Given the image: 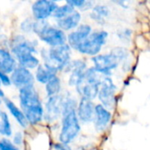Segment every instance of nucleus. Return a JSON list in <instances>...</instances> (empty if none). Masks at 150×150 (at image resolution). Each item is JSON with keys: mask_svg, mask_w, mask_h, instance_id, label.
Here are the masks:
<instances>
[{"mask_svg": "<svg viewBox=\"0 0 150 150\" xmlns=\"http://www.w3.org/2000/svg\"><path fill=\"white\" fill-rule=\"evenodd\" d=\"M78 102L70 95L64 96L62 112V128L59 141L63 144L71 143L81 131L80 120L76 114Z\"/></svg>", "mask_w": 150, "mask_h": 150, "instance_id": "1", "label": "nucleus"}, {"mask_svg": "<svg viewBox=\"0 0 150 150\" xmlns=\"http://www.w3.org/2000/svg\"><path fill=\"white\" fill-rule=\"evenodd\" d=\"M19 103L28 123L34 125L44 118V107L34 86L19 90Z\"/></svg>", "mask_w": 150, "mask_h": 150, "instance_id": "2", "label": "nucleus"}, {"mask_svg": "<svg viewBox=\"0 0 150 150\" xmlns=\"http://www.w3.org/2000/svg\"><path fill=\"white\" fill-rule=\"evenodd\" d=\"M71 50L68 43L59 47L43 49L41 51V56L44 61V65L56 73L64 70L72 61Z\"/></svg>", "mask_w": 150, "mask_h": 150, "instance_id": "3", "label": "nucleus"}, {"mask_svg": "<svg viewBox=\"0 0 150 150\" xmlns=\"http://www.w3.org/2000/svg\"><path fill=\"white\" fill-rule=\"evenodd\" d=\"M108 37V32L104 29L94 31L76 47V51L84 55L96 56L100 54L103 47L106 44Z\"/></svg>", "mask_w": 150, "mask_h": 150, "instance_id": "4", "label": "nucleus"}, {"mask_svg": "<svg viewBox=\"0 0 150 150\" xmlns=\"http://www.w3.org/2000/svg\"><path fill=\"white\" fill-rule=\"evenodd\" d=\"M116 92L117 86L115 85L112 77L105 76L100 84L98 95L100 104L108 110L113 109L116 105Z\"/></svg>", "mask_w": 150, "mask_h": 150, "instance_id": "5", "label": "nucleus"}, {"mask_svg": "<svg viewBox=\"0 0 150 150\" xmlns=\"http://www.w3.org/2000/svg\"><path fill=\"white\" fill-rule=\"evenodd\" d=\"M38 37L50 47H59L67 44V35L64 31L57 26L48 25L38 34Z\"/></svg>", "mask_w": 150, "mask_h": 150, "instance_id": "6", "label": "nucleus"}, {"mask_svg": "<svg viewBox=\"0 0 150 150\" xmlns=\"http://www.w3.org/2000/svg\"><path fill=\"white\" fill-rule=\"evenodd\" d=\"M91 62L93 63V67L98 72L106 76H110L112 71L120 65V62L110 52L106 54H99L91 57Z\"/></svg>", "mask_w": 150, "mask_h": 150, "instance_id": "7", "label": "nucleus"}, {"mask_svg": "<svg viewBox=\"0 0 150 150\" xmlns=\"http://www.w3.org/2000/svg\"><path fill=\"white\" fill-rule=\"evenodd\" d=\"M11 52L15 59L18 62L28 55L34 54L36 53V45L22 35H18L13 40Z\"/></svg>", "mask_w": 150, "mask_h": 150, "instance_id": "8", "label": "nucleus"}, {"mask_svg": "<svg viewBox=\"0 0 150 150\" xmlns=\"http://www.w3.org/2000/svg\"><path fill=\"white\" fill-rule=\"evenodd\" d=\"M58 7L54 1L51 0H38L32 5V13L36 20H46L53 16L54 11Z\"/></svg>", "mask_w": 150, "mask_h": 150, "instance_id": "9", "label": "nucleus"}, {"mask_svg": "<svg viewBox=\"0 0 150 150\" xmlns=\"http://www.w3.org/2000/svg\"><path fill=\"white\" fill-rule=\"evenodd\" d=\"M87 69V64L83 60L76 59L71 61L70 63L64 69L66 72H69V85L76 87V85L83 80Z\"/></svg>", "mask_w": 150, "mask_h": 150, "instance_id": "10", "label": "nucleus"}, {"mask_svg": "<svg viewBox=\"0 0 150 150\" xmlns=\"http://www.w3.org/2000/svg\"><path fill=\"white\" fill-rule=\"evenodd\" d=\"M10 77L11 84L19 90L25 87L34 86V76L29 69L21 66H17Z\"/></svg>", "mask_w": 150, "mask_h": 150, "instance_id": "11", "label": "nucleus"}, {"mask_svg": "<svg viewBox=\"0 0 150 150\" xmlns=\"http://www.w3.org/2000/svg\"><path fill=\"white\" fill-rule=\"evenodd\" d=\"M63 99L64 96L60 94L47 98L44 109V118L47 121H54L62 116Z\"/></svg>", "mask_w": 150, "mask_h": 150, "instance_id": "12", "label": "nucleus"}, {"mask_svg": "<svg viewBox=\"0 0 150 150\" xmlns=\"http://www.w3.org/2000/svg\"><path fill=\"white\" fill-rule=\"evenodd\" d=\"M112 112L106 109L101 104H98L95 106V114L93 119V126L97 132L103 133L108 127L112 121Z\"/></svg>", "mask_w": 150, "mask_h": 150, "instance_id": "13", "label": "nucleus"}, {"mask_svg": "<svg viewBox=\"0 0 150 150\" xmlns=\"http://www.w3.org/2000/svg\"><path fill=\"white\" fill-rule=\"evenodd\" d=\"M92 32V26L91 25L86 23L80 24V25L76 29L70 32L67 35V43L71 47V49L76 50V47L84 40H86Z\"/></svg>", "mask_w": 150, "mask_h": 150, "instance_id": "14", "label": "nucleus"}, {"mask_svg": "<svg viewBox=\"0 0 150 150\" xmlns=\"http://www.w3.org/2000/svg\"><path fill=\"white\" fill-rule=\"evenodd\" d=\"M95 106L93 101L85 98H81L78 101L76 114L80 120L84 124L93 122L94 114H95Z\"/></svg>", "mask_w": 150, "mask_h": 150, "instance_id": "15", "label": "nucleus"}, {"mask_svg": "<svg viewBox=\"0 0 150 150\" xmlns=\"http://www.w3.org/2000/svg\"><path fill=\"white\" fill-rule=\"evenodd\" d=\"M82 19V14L79 11L75 10L72 13L68 15L67 17L56 20L57 27L62 29L64 32L74 31L80 25V22Z\"/></svg>", "mask_w": 150, "mask_h": 150, "instance_id": "16", "label": "nucleus"}, {"mask_svg": "<svg viewBox=\"0 0 150 150\" xmlns=\"http://www.w3.org/2000/svg\"><path fill=\"white\" fill-rule=\"evenodd\" d=\"M99 87L100 84L88 83L84 81L83 78V80L76 85V89L77 93L81 96V98H85L93 101L95 98H98Z\"/></svg>", "mask_w": 150, "mask_h": 150, "instance_id": "17", "label": "nucleus"}, {"mask_svg": "<svg viewBox=\"0 0 150 150\" xmlns=\"http://www.w3.org/2000/svg\"><path fill=\"white\" fill-rule=\"evenodd\" d=\"M15 57L6 49L0 48V71L11 74L17 68Z\"/></svg>", "mask_w": 150, "mask_h": 150, "instance_id": "18", "label": "nucleus"}, {"mask_svg": "<svg viewBox=\"0 0 150 150\" xmlns=\"http://www.w3.org/2000/svg\"><path fill=\"white\" fill-rule=\"evenodd\" d=\"M111 10L105 4H95V6L91 10L90 18L98 24L103 25L105 23L106 18L110 16Z\"/></svg>", "mask_w": 150, "mask_h": 150, "instance_id": "19", "label": "nucleus"}, {"mask_svg": "<svg viewBox=\"0 0 150 150\" xmlns=\"http://www.w3.org/2000/svg\"><path fill=\"white\" fill-rule=\"evenodd\" d=\"M3 101L6 106V108L9 110V112H11V114L14 117V119L16 120V121L22 127H27V120L24 114V112H22V110H20L11 100H10L7 98H4Z\"/></svg>", "mask_w": 150, "mask_h": 150, "instance_id": "20", "label": "nucleus"}, {"mask_svg": "<svg viewBox=\"0 0 150 150\" xmlns=\"http://www.w3.org/2000/svg\"><path fill=\"white\" fill-rule=\"evenodd\" d=\"M54 76H56V72H54V70L48 69L44 64L43 65H40L36 69L35 79L40 83H44V84L47 83L48 81L51 80Z\"/></svg>", "mask_w": 150, "mask_h": 150, "instance_id": "21", "label": "nucleus"}, {"mask_svg": "<svg viewBox=\"0 0 150 150\" xmlns=\"http://www.w3.org/2000/svg\"><path fill=\"white\" fill-rule=\"evenodd\" d=\"M61 90H62V82L57 76H54L51 80L48 81L47 83H46V93L48 98L59 95Z\"/></svg>", "mask_w": 150, "mask_h": 150, "instance_id": "22", "label": "nucleus"}, {"mask_svg": "<svg viewBox=\"0 0 150 150\" xmlns=\"http://www.w3.org/2000/svg\"><path fill=\"white\" fill-rule=\"evenodd\" d=\"M0 134L6 137H10L12 134V129L9 117L7 113L2 110H0Z\"/></svg>", "mask_w": 150, "mask_h": 150, "instance_id": "23", "label": "nucleus"}, {"mask_svg": "<svg viewBox=\"0 0 150 150\" xmlns=\"http://www.w3.org/2000/svg\"><path fill=\"white\" fill-rule=\"evenodd\" d=\"M76 9L73 6H71L70 4L66 3L65 4L58 5V7L55 9V11L53 13V17L56 20H58V19H61V18H63L67 17L68 15L72 13Z\"/></svg>", "mask_w": 150, "mask_h": 150, "instance_id": "24", "label": "nucleus"}, {"mask_svg": "<svg viewBox=\"0 0 150 150\" xmlns=\"http://www.w3.org/2000/svg\"><path fill=\"white\" fill-rule=\"evenodd\" d=\"M110 53L115 56V58L120 62H125L129 57V51L123 47H116L112 48Z\"/></svg>", "mask_w": 150, "mask_h": 150, "instance_id": "25", "label": "nucleus"}, {"mask_svg": "<svg viewBox=\"0 0 150 150\" xmlns=\"http://www.w3.org/2000/svg\"><path fill=\"white\" fill-rule=\"evenodd\" d=\"M132 34H133V31L130 28L120 29L117 33V36L122 41H128V40H130V38H131Z\"/></svg>", "mask_w": 150, "mask_h": 150, "instance_id": "26", "label": "nucleus"}, {"mask_svg": "<svg viewBox=\"0 0 150 150\" xmlns=\"http://www.w3.org/2000/svg\"><path fill=\"white\" fill-rule=\"evenodd\" d=\"M0 150H19L17 146H15L12 142L8 139L0 140Z\"/></svg>", "mask_w": 150, "mask_h": 150, "instance_id": "27", "label": "nucleus"}, {"mask_svg": "<svg viewBox=\"0 0 150 150\" xmlns=\"http://www.w3.org/2000/svg\"><path fill=\"white\" fill-rule=\"evenodd\" d=\"M33 24H34V21H32L30 18H27L22 21L20 25V28L23 32L28 33L30 32H33Z\"/></svg>", "mask_w": 150, "mask_h": 150, "instance_id": "28", "label": "nucleus"}, {"mask_svg": "<svg viewBox=\"0 0 150 150\" xmlns=\"http://www.w3.org/2000/svg\"><path fill=\"white\" fill-rule=\"evenodd\" d=\"M135 45L139 48H145L146 46L148 45V40L143 35L140 34L137 37H135Z\"/></svg>", "mask_w": 150, "mask_h": 150, "instance_id": "29", "label": "nucleus"}, {"mask_svg": "<svg viewBox=\"0 0 150 150\" xmlns=\"http://www.w3.org/2000/svg\"><path fill=\"white\" fill-rule=\"evenodd\" d=\"M0 83L4 86H10L11 84V77L8 76V74L0 71Z\"/></svg>", "mask_w": 150, "mask_h": 150, "instance_id": "30", "label": "nucleus"}, {"mask_svg": "<svg viewBox=\"0 0 150 150\" xmlns=\"http://www.w3.org/2000/svg\"><path fill=\"white\" fill-rule=\"evenodd\" d=\"M67 4H70L71 6H73L75 9L78 8V9H82V7L83 6V4H85V0H71V1H67Z\"/></svg>", "mask_w": 150, "mask_h": 150, "instance_id": "31", "label": "nucleus"}, {"mask_svg": "<svg viewBox=\"0 0 150 150\" xmlns=\"http://www.w3.org/2000/svg\"><path fill=\"white\" fill-rule=\"evenodd\" d=\"M23 142V135H22V133L20 132H18L16 133L14 135H13V139H12V143L15 145V146H18L22 143Z\"/></svg>", "mask_w": 150, "mask_h": 150, "instance_id": "32", "label": "nucleus"}, {"mask_svg": "<svg viewBox=\"0 0 150 150\" xmlns=\"http://www.w3.org/2000/svg\"><path fill=\"white\" fill-rule=\"evenodd\" d=\"M55 150H72L71 148L69 146V144H63V143H57L54 145Z\"/></svg>", "mask_w": 150, "mask_h": 150, "instance_id": "33", "label": "nucleus"}, {"mask_svg": "<svg viewBox=\"0 0 150 150\" xmlns=\"http://www.w3.org/2000/svg\"><path fill=\"white\" fill-rule=\"evenodd\" d=\"M4 93L3 91H0V98H4Z\"/></svg>", "mask_w": 150, "mask_h": 150, "instance_id": "34", "label": "nucleus"}, {"mask_svg": "<svg viewBox=\"0 0 150 150\" xmlns=\"http://www.w3.org/2000/svg\"><path fill=\"white\" fill-rule=\"evenodd\" d=\"M0 86H1V83H0ZM2 91V89H1V87H0V91Z\"/></svg>", "mask_w": 150, "mask_h": 150, "instance_id": "35", "label": "nucleus"}]
</instances>
